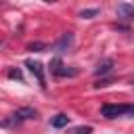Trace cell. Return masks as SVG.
<instances>
[{
    "instance_id": "8992f818",
    "label": "cell",
    "mask_w": 134,
    "mask_h": 134,
    "mask_svg": "<svg viewBox=\"0 0 134 134\" xmlns=\"http://www.w3.org/2000/svg\"><path fill=\"white\" fill-rule=\"evenodd\" d=\"M111 69H113V61H111V59H105V61H100V63L96 65L94 73H96V75H107V73H111Z\"/></svg>"
},
{
    "instance_id": "30bf717a",
    "label": "cell",
    "mask_w": 134,
    "mask_h": 134,
    "mask_svg": "<svg viewBox=\"0 0 134 134\" xmlns=\"http://www.w3.org/2000/svg\"><path fill=\"white\" fill-rule=\"evenodd\" d=\"M59 67H63V63H61V59H59V57H54V59H52V61H50V73H52V75H54V73H57V69H59Z\"/></svg>"
},
{
    "instance_id": "7a4b0ae2",
    "label": "cell",
    "mask_w": 134,
    "mask_h": 134,
    "mask_svg": "<svg viewBox=\"0 0 134 134\" xmlns=\"http://www.w3.org/2000/svg\"><path fill=\"white\" fill-rule=\"evenodd\" d=\"M134 105H103L100 107V115L103 117H121V115H132Z\"/></svg>"
},
{
    "instance_id": "3957f363",
    "label": "cell",
    "mask_w": 134,
    "mask_h": 134,
    "mask_svg": "<svg viewBox=\"0 0 134 134\" xmlns=\"http://www.w3.org/2000/svg\"><path fill=\"white\" fill-rule=\"evenodd\" d=\"M25 67L29 69V73L38 80V84L42 86V88H46V77H44V65L40 63V61H31V59H27L25 61Z\"/></svg>"
},
{
    "instance_id": "6da1fadb",
    "label": "cell",
    "mask_w": 134,
    "mask_h": 134,
    "mask_svg": "<svg viewBox=\"0 0 134 134\" xmlns=\"http://www.w3.org/2000/svg\"><path fill=\"white\" fill-rule=\"evenodd\" d=\"M34 117H38V111L36 109L21 107V109H17V113H13V115H8V117L2 119V128H13V126H17L21 121H27V119H34Z\"/></svg>"
},
{
    "instance_id": "ba28073f",
    "label": "cell",
    "mask_w": 134,
    "mask_h": 134,
    "mask_svg": "<svg viewBox=\"0 0 134 134\" xmlns=\"http://www.w3.org/2000/svg\"><path fill=\"white\" fill-rule=\"evenodd\" d=\"M67 134H92V128L90 126H77V128L69 130Z\"/></svg>"
},
{
    "instance_id": "8fae6325",
    "label": "cell",
    "mask_w": 134,
    "mask_h": 134,
    "mask_svg": "<svg viewBox=\"0 0 134 134\" xmlns=\"http://www.w3.org/2000/svg\"><path fill=\"white\" fill-rule=\"evenodd\" d=\"M10 80H19V82H23V75H21V71L19 69H8V73H6Z\"/></svg>"
},
{
    "instance_id": "52a82bcc",
    "label": "cell",
    "mask_w": 134,
    "mask_h": 134,
    "mask_svg": "<svg viewBox=\"0 0 134 134\" xmlns=\"http://www.w3.org/2000/svg\"><path fill=\"white\" fill-rule=\"evenodd\" d=\"M67 124H69V117L65 113H57L54 117H50V126L52 128H65Z\"/></svg>"
},
{
    "instance_id": "7c38bea8",
    "label": "cell",
    "mask_w": 134,
    "mask_h": 134,
    "mask_svg": "<svg viewBox=\"0 0 134 134\" xmlns=\"http://www.w3.org/2000/svg\"><path fill=\"white\" fill-rule=\"evenodd\" d=\"M46 48V44L44 42H34V44H29L27 46V50H36V52H40V50H44Z\"/></svg>"
},
{
    "instance_id": "9c48e42d",
    "label": "cell",
    "mask_w": 134,
    "mask_h": 134,
    "mask_svg": "<svg viewBox=\"0 0 134 134\" xmlns=\"http://www.w3.org/2000/svg\"><path fill=\"white\" fill-rule=\"evenodd\" d=\"M94 15H98V8H84V10L80 13L82 19H92Z\"/></svg>"
},
{
    "instance_id": "5b68a950",
    "label": "cell",
    "mask_w": 134,
    "mask_h": 134,
    "mask_svg": "<svg viewBox=\"0 0 134 134\" xmlns=\"http://www.w3.org/2000/svg\"><path fill=\"white\" fill-rule=\"evenodd\" d=\"M117 13H119L124 19L134 21V4H126V2H121V4H117Z\"/></svg>"
},
{
    "instance_id": "277c9868",
    "label": "cell",
    "mask_w": 134,
    "mask_h": 134,
    "mask_svg": "<svg viewBox=\"0 0 134 134\" xmlns=\"http://www.w3.org/2000/svg\"><path fill=\"white\" fill-rule=\"evenodd\" d=\"M71 44H73V34L67 31V34H63V36L59 38V42L54 44V50H57V52H63V50L71 48Z\"/></svg>"
},
{
    "instance_id": "4fadbf2b",
    "label": "cell",
    "mask_w": 134,
    "mask_h": 134,
    "mask_svg": "<svg viewBox=\"0 0 134 134\" xmlns=\"http://www.w3.org/2000/svg\"><path fill=\"white\" fill-rule=\"evenodd\" d=\"M132 84H134V80H132Z\"/></svg>"
}]
</instances>
